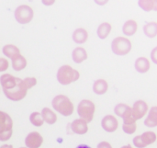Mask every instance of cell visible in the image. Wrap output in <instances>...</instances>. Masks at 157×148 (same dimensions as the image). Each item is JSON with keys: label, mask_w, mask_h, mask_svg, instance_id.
<instances>
[{"label": "cell", "mask_w": 157, "mask_h": 148, "mask_svg": "<svg viewBox=\"0 0 157 148\" xmlns=\"http://www.w3.org/2000/svg\"><path fill=\"white\" fill-rule=\"evenodd\" d=\"M96 111V105L93 101L89 99H83L79 102L77 106V113L79 119H82L86 123H89L93 121Z\"/></svg>", "instance_id": "4"}, {"label": "cell", "mask_w": 157, "mask_h": 148, "mask_svg": "<svg viewBox=\"0 0 157 148\" xmlns=\"http://www.w3.org/2000/svg\"><path fill=\"white\" fill-rule=\"evenodd\" d=\"M0 148H14L13 147V146L12 145H2L1 146H0Z\"/></svg>", "instance_id": "33"}, {"label": "cell", "mask_w": 157, "mask_h": 148, "mask_svg": "<svg viewBox=\"0 0 157 148\" xmlns=\"http://www.w3.org/2000/svg\"><path fill=\"white\" fill-rule=\"evenodd\" d=\"M122 130L127 134H133L136 132V130H137V124L136 123H132V124H123L122 125Z\"/></svg>", "instance_id": "28"}, {"label": "cell", "mask_w": 157, "mask_h": 148, "mask_svg": "<svg viewBox=\"0 0 157 148\" xmlns=\"http://www.w3.org/2000/svg\"><path fill=\"white\" fill-rule=\"evenodd\" d=\"M148 115L146 119L144 120V124L145 126L149 128H155L157 126V107L154 106L148 111Z\"/></svg>", "instance_id": "18"}, {"label": "cell", "mask_w": 157, "mask_h": 148, "mask_svg": "<svg viewBox=\"0 0 157 148\" xmlns=\"http://www.w3.org/2000/svg\"><path fill=\"white\" fill-rule=\"evenodd\" d=\"M140 7L144 11H152L157 10V2L156 1H148V0H140L139 1Z\"/></svg>", "instance_id": "25"}, {"label": "cell", "mask_w": 157, "mask_h": 148, "mask_svg": "<svg viewBox=\"0 0 157 148\" xmlns=\"http://www.w3.org/2000/svg\"><path fill=\"white\" fill-rule=\"evenodd\" d=\"M157 136L155 132H145L141 135H137L133 138V145L137 148H145L146 146L155 143Z\"/></svg>", "instance_id": "8"}, {"label": "cell", "mask_w": 157, "mask_h": 148, "mask_svg": "<svg viewBox=\"0 0 157 148\" xmlns=\"http://www.w3.org/2000/svg\"><path fill=\"white\" fill-rule=\"evenodd\" d=\"M111 29H112V26H111L110 23H109V22H103V23H101L98 26V31H97L98 38L101 39V40H105L110 34Z\"/></svg>", "instance_id": "21"}, {"label": "cell", "mask_w": 157, "mask_h": 148, "mask_svg": "<svg viewBox=\"0 0 157 148\" xmlns=\"http://www.w3.org/2000/svg\"><path fill=\"white\" fill-rule=\"evenodd\" d=\"M29 122L32 125L36 127H40L44 123L43 119L40 115V112H38V111H34L29 115Z\"/></svg>", "instance_id": "26"}, {"label": "cell", "mask_w": 157, "mask_h": 148, "mask_svg": "<svg viewBox=\"0 0 157 148\" xmlns=\"http://www.w3.org/2000/svg\"><path fill=\"white\" fill-rule=\"evenodd\" d=\"M12 68L15 71H21L26 68L27 66V60L22 54H18L11 59Z\"/></svg>", "instance_id": "20"}, {"label": "cell", "mask_w": 157, "mask_h": 148, "mask_svg": "<svg viewBox=\"0 0 157 148\" xmlns=\"http://www.w3.org/2000/svg\"><path fill=\"white\" fill-rule=\"evenodd\" d=\"M15 19L19 24H29L34 17V11L31 6L28 5L18 6L14 12Z\"/></svg>", "instance_id": "7"}, {"label": "cell", "mask_w": 157, "mask_h": 148, "mask_svg": "<svg viewBox=\"0 0 157 148\" xmlns=\"http://www.w3.org/2000/svg\"><path fill=\"white\" fill-rule=\"evenodd\" d=\"M132 111V107H130L127 104L124 103H119L114 108V112L117 116L123 118L127 113H129Z\"/></svg>", "instance_id": "24"}, {"label": "cell", "mask_w": 157, "mask_h": 148, "mask_svg": "<svg viewBox=\"0 0 157 148\" xmlns=\"http://www.w3.org/2000/svg\"><path fill=\"white\" fill-rule=\"evenodd\" d=\"M88 55H87V52L85 48L83 47H76L74 49L73 53H72V58L73 61L76 64H81L84 61H86L87 59Z\"/></svg>", "instance_id": "14"}, {"label": "cell", "mask_w": 157, "mask_h": 148, "mask_svg": "<svg viewBox=\"0 0 157 148\" xmlns=\"http://www.w3.org/2000/svg\"><path fill=\"white\" fill-rule=\"evenodd\" d=\"M20 148H27V147H20Z\"/></svg>", "instance_id": "37"}, {"label": "cell", "mask_w": 157, "mask_h": 148, "mask_svg": "<svg viewBox=\"0 0 157 148\" xmlns=\"http://www.w3.org/2000/svg\"><path fill=\"white\" fill-rule=\"evenodd\" d=\"M42 144L43 137L38 132H31L25 138V146L27 148H40Z\"/></svg>", "instance_id": "10"}, {"label": "cell", "mask_w": 157, "mask_h": 148, "mask_svg": "<svg viewBox=\"0 0 157 148\" xmlns=\"http://www.w3.org/2000/svg\"><path fill=\"white\" fill-rule=\"evenodd\" d=\"M137 30H138V23L134 19L127 20L122 27V32L128 37L134 35L137 32Z\"/></svg>", "instance_id": "16"}, {"label": "cell", "mask_w": 157, "mask_h": 148, "mask_svg": "<svg viewBox=\"0 0 157 148\" xmlns=\"http://www.w3.org/2000/svg\"><path fill=\"white\" fill-rule=\"evenodd\" d=\"M0 87L5 96L12 101L22 100L28 93L23 80L10 74H4L0 76Z\"/></svg>", "instance_id": "1"}, {"label": "cell", "mask_w": 157, "mask_h": 148, "mask_svg": "<svg viewBox=\"0 0 157 148\" xmlns=\"http://www.w3.org/2000/svg\"><path fill=\"white\" fill-rule=\"evenodd\" d=\"M2 52L7 58H10V59L20 54L19 49L14 44H6L5 46H3Z\"/></svg>", "instance_id": "22"}, {"label": "cell", "mask_w": 157, "mask_h": 148, "mask_svg": "<svg viewBox=\"0 0 157 148\" xmlns=\"http://www.w3.org/2000/svg\"><path fill=\"white\" fill-rule=\"evenodd\" d=\"M149 111V106L144 100H137L132 107V117L138 121L143 119L148 112Z\"/></svg>", "instance_id": "9"}, {"label": "cell", "mask_w": 157, "mask_h": 148, "mask_svg": "<svg viewBox=\"0 0 157 148\" xmlns=\"http://www.w3.org/2000/svg\"><path fill=\"white\" fill-rule=\"evenodd\" d=\"M109 89V83L105 79H98L93 84V91L97 95H104Z\"/></svg>", "instance_id": "19"}, {"label": "cell", "mask_w": 157, "mask_h": 148, "mask_svg": "<svg viewBox=\"0 0 157 148\" xmlns=\"http://www.w3.org/2000/svg\"><path fill=\"white\" fill-rule=\"evenodd\" d=\"M87 124L88 123H86L82 119H76V120L73 121V123L70 124V127H71L72 132L74 134L83 135L88 132V125Z\"/></svg>", "instance_id": "12"}, {"label": "cell", "mask_w": 157, "mask_h": 148, "mask_svg": "<svg viewBox=\"0 0 157 148\" xmlns=\"http://www.w3.org/2000/svg\"><path fill=\"white\" fill-rule=\"evenodd\" d=\"M101 127L108 133H114L119 127V122L115 116L109 114L103 117L101 121Z\"/></svg>", "instance_id": "11"}, {"label": "cell", "mask_w": 157, "mask_h": 148, "mask_svg": "<svg viewBox=\"0 0 157 148\" xmlns=\"http://www.w3.org/2000/svg\"><path fill=\"white\" fill-rule=\"evenodd\" d=\"M52 106L60 114L64 117H68L75 111V106L71 99L65 95H57L52 101Z\"/></svg>", "instance_id": "2"}, {"label": "cell", "mask_w": 157, "mask_h": 148, "mask_svg": "<svg viewBox=\"0 0 157 148\" xmlns=\"http://www.w3.org/2000/svg\"><path fill=\"white\" fill-rule=\"evenodd\" d=\"M132 44L130 39L122 36L116 37L111 42V50L113 53L119 56H124L130 53L132 51Z\"/></svg>", "instance_id": "6"}, {"label": "cell", "mask_w": 157, "mask_h": 148, "mask_svg": "<svg viewBox=\"0 0 157 148\" xmlns=\"http://www.w3.org/2000/svg\"><path fill=\"white\" fill-rule=\"evenodd\" d=\"M76 148H91L90 146H88L87 145H80V146H78Z\"/></svg>", "instance_id": "34"}, {"label": "cell", "mask_w": 157, "mask_h": 148, "mask_svg": "<svg viewBox=\"0 0 157 148\" xmlns=\"http://www.w3.org/2000/svg\"><path fill=\"white\" fill-rule=\"evenodd\" d=\"M134 67L135 69L142 74L147 73L150 68H151V64L148 58L146 57H139L136 59L135 63H134Z\"/></svg>", "instance_id": "13"}, {"label": "cell", "mask_w": 157, "mask_h": 148, "mask_svg": "<svg viewBox=\"0 0 157 148\" xmlns=\"http://www.w3.org/2000/svg\"><path fill=\"white\" fill-rule=\"evenodd\" d=\"M40 115L43 119V122L50 125L54 124L58 120L56 113L49 108H43L40 112Z\"/></svg>", "instance_id": "15"}, {"label": "cell", "mask_w": 157, "mask_h": 148, "mask_svg": "<svg viewBox=\"0 0 157 148\" xmlns=\"http://www.w3.org/2000/svg\"><path fill=\"white\" fill-rule=\"evenodd\" d=\"M97 148H112V146L107 141H102L97 146Z\"/></svg>", "instance_id": "30"}, {"label": "cell", "mask_w": 157, "mask_h": 148, "mask_svg": "<svg viewBox=\"0 0 157 148\" xmlns=\"http://www.w3.org/2000/svg\"><path fill=\"white\" fill-rule=\"evenodd\" d=\"M23 83H24L26 88L29 90V89H30L31 88H33V87H35L37 85L38 80L34 76H29V77H26L25 79H23Z\"/></svg>", "instance_id": "27"}, {"label": "cell", "mask_w": 157, "mask_h": 148, "mask_svg": "<svg viewBox=\"0 0 157 148\" xmlns=\"http://www.w3.org/2000/svg\"><path fill=\"white\" fill-rule=\"evenodd\" d=\"M0 91H1V87H0Z\"/></svg>", "instance_id": "36"}, {"label": "cell", "mask_w": 157, "mask_h": 148, "mask_svg": "<svg viewBox=\"0 0 157 148\" xmlns=\"http://www.w3.org/2000/svg\"><path fill=\"white\" fill-rule=\"evenodd\" d=\"M121 148H133L131 145H127V146H123Z\"/></svg>", "instance_id": "35"}, {"label": "cell", "mask_w": 157, "mask_h": 148, "mask_svg": "<svg viewBox=\"0 0 157 148\" xmlns=\"http://www.w3.org/2000/svg\"><path fill=\"white\" fill-rule=\"evenodd\" d=\"M80 77V73L69 64L62 65L57 71V80L63 86L70 85L77 81Z\"/></svg>", "instance_id": "3"}, {"label": "cell", "mask_w": 157, "mask_h": 148, "mask_svg": "<svg viewBox=\"0 0 157 148\" xmlns=\"http://www.w3.org/2000/svg\"><path fill=\"white\" fill-rule=\"evenodd\" d=\"M88 39V32L84 28L76 29L73 33V41L77 44L85 43Z\"/></svg>", "instance_id": "17"}, {"label": "cell", "mask_w": 157, "mask_h": 148, "mask_svg": "<svg viewBox=\"0 0 157 148\" xmlns=\"http://www.w3.org/2000/svg\"><path fill=\"white\" fill-rule=\"evenodd\" d=\"M144 32L150 39L155 38L157 36V22L152 21L146 23L144 26Z\"/></svg>", "instance_id": "23"}, {"label": "cell", "mask_w": 157, "mask_h": 148, "mask_svg": "<svg viewBox=\"0 0 157 148\" xmlns=\"http://www.w3.org/2000/svg\"><path fill=\"white\" fill-rule=\"evenodd\" d=\"M156 52H157V48H155V49L152 51V53H151V59H152V61H153L155 64H157V59H156V57H155V55H156Z\"/></svg>", "instance_id": "31"}, {"label": "cell", "mask_w": 157, "mask_h": 148, "mask_svg": "<svg viewBox=\"0 0 157 148\" xmlns=\"http://www.w3.org/2000/svg\"><path fill=\"white\" fill-rule=\"evenodd\" d=\"M54 0H51V1H42V3L44 4V5H47V6H49V5H52V4H54Z\"/></svg>", "instance_id": "32"}, {"label": "cell", "mask_w": 157, "mask_h": 148, "mask_svg": "<svg viewBox=\"0 0 157 148\" xmlns=\"http://www.w3.org/2000/svg\"><path fill=\"white\" fill-rule=\"evenodd\" d=\"M9 67V62L6 58L0 57V72L6 71Z\"/></svg>", "instance_id": "29"}, {"label": "cell", "mask_w": 157, "mask_h": 148, "mask_svg": "<svg viewBox=\"0 0 157 148\" xmlns=\"http://www.w3.org/2000/svg\"><path fill=\"white\" fill-rule=\"evenodd\" d=\"M13 134V120L5 111H0V141H8Z\"/></svg>", "instance_id": "5"}]
</instances>
